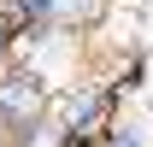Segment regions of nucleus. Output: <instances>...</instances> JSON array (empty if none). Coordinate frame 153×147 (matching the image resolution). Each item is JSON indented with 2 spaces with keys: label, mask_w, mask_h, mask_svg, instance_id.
Here are the masks:
<instances>
[{
  "label": "nucleus",
  "mask_w": 153,
  "mask_h": 147,
  "mask_svg": "<svg viewBox=\"0 0 153 147\" xmlns=\"http://www.w3.org/2000/svg\"><path fill=\"white\" fill-rule=\"evenodd\" d=\"M118 82H76L65 94V106H59V129H65V141L71 147H100L106 141V129L118 124Z\"/></svg>",
  "instance_id": "nucleus-2"
},
{
  "label": "nucleus",
  "mask_w": 153,
  "mask_h": 147,
  "mask_svg": "<svg viewBox=\"0 0 153 147\" xmlns=\"http://www.w3.org/2000/svg\"><path fill=\"white\" fill-rule=\"evenodd\" d=\"M53 82L36 71V65H6L0 71V124H6V135L18 147H30V135H36L41 124H53Z\"/></svg>",
  "instance_id": "nucleus-1"
},
{
  "label": "nucleus",
  "mask_w": 153,
  "mask_h": 147,
  "mask_svg": "<svg viewBox=\"0 0 153 147\" xmlns=\"http://www.w3.org/2000/svg\"><path fill=\"white\" fill-rule=\"evenodd\" d=\"M100 147H147V129L135 124V118H118L112 129H106V141Z\"/></svg>",
  "instance_id": "nucleus-5"
},
{
  "label": "nucleus",
  "mask_w": 153,
  "mask_h": 147,
  "mask_svg": "<svg viewBox=\"0 0 153 147\" xmlns=\"http://www.w3.org/2000/svg\"><path fill=\"white\" fill-rule=\"evenodd\" d=\"M18 47H24L18 18H12V12H0V71H6V65H18Z\"/></svg>",
  "instance_id": "nucleus-4"
},
{
  "label": "nucleus",
  "mask_w": 153,
  "mask_h": 147,
  "mask_svg": "<svg viewBox=\"0 0 153 147\" xmlns=\"http://www.w3.org/2000/svg\"><path fill=\"white\" fill-rule=\"evenodd\" d=\"M24 36H82L100 18V0H0Z\"/></svg>",
  "instance_id": "nucleus-3"
}]
</instances>
